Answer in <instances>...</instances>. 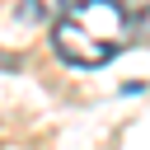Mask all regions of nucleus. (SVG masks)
Returning <instances> with one entry per match:
<instances>
[{"mask_svg":"<svg viewBox=\"0 0 150 150\" xmlns=\"http://www.w3.org/2000/svg\"><path fill=\"white\" fill-rule=\"evenodd\" d=\"M52 23H56L52 28V52L66 66H80V70L108 66L141 33V14L131 19V9L122 0H70Z\"/></svg>","mask_w":150,"mask_h":150,"instance_id":"1","label":"nucleus"},{"mask_svg":"<svg viewBox=\"0 0 150 150\" xmlns=\"http://www.w3.org/2000/svg\"><path fill=\"white\" fill-rule=\"evenodd\" d=\"M66 5H70V0H19L14 19H19V23H52Z\"/></svg>","mask_w":150,"mask_h":150,"instance_id":"2","label":"nucleus"}]
</instances>
